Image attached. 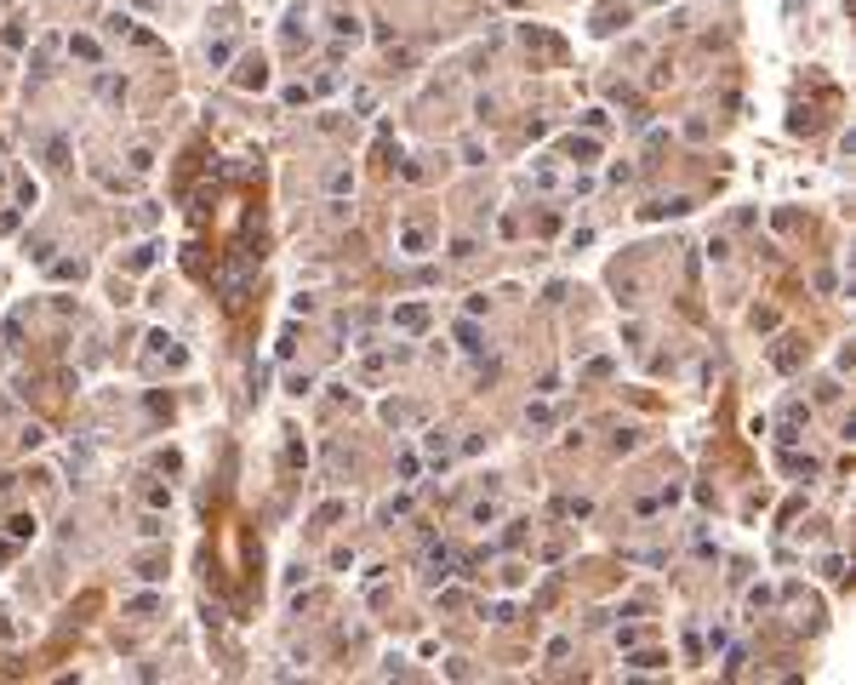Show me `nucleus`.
<instances>
[{
	"label": "nucleus",
	"instance_id": "obj_1",
	"mask_svg": "<svg viewBox=\"0 0 856 685\" xmlns=\"http://www.w3.org/2000/svg\"><path fill=\"white\" fill-rule=\"evenodd\" d=\"M234 80H240V86H269V63H263V58H246Z\"/></svg>",
	"mask_w": 856,
	"mask_h": 685
},
{
	"label": "nucleus",
	"instance_id": "obj_2",
	"mask_svg": "<svg viewBox=\"0 0 856 685\" xmlns=\"http://www.w3.org/2000/svg\"><path fill=\"white\" fill-rule=\"evenodd\" d=\"M400 251H406V257H422V251H428V234H422V229H400Z\"/></svg>",
	"mask_w": 856,
	"mask_h": 685
},
{
	"label": "nucleus",
	"instance_id": "obj_3",
	"mask_svg": "<svg viewBox=\"0 0 856 685\" xmlns=\"http://www.w3.org/2000/svg\"><path fill=\"white\" fill-rule=\"evenodd\" d=\"M331 29H337L342 40H360V18H354V12H337V18H331Z\"/></svg>",
	"mask_w": 856,
	"mask_h": 685
},
{
	"label": "nucleus",
	"instance_id": "obj_4",
	"mask_svg": "<svg viewBox=\"0 0 856 685\" xmlns=\"http://www.w3.org/2000/svg\"><path fill=\"white\" fill-rule=\"evenodd\" d=\"M566 154H571V160H577V166H588V160H594V154H599V149H594V143H588V138H571V149H566Z\"/></svg>",
	"mask_w": 856,
	"mask_h": 685
},
{
	"label": "nucleus",
	"instance_id": "obj_5",
	"mask_svg": "<svg viewBox=\"0 0 856 685\" xmlns=\"http://www.w3.org/2000/svg\"><path fill=\"white\" fill-rule=\"evenodd\" d=\"M634 668H668V657H662V651H639Z\"/></svg>",
	"mask_w": 856,
	"mask_h": 685
},
{
	"label": "nucleus",
	"instance_id": "obj_6",
	"mask_svg": "<svg viewBox=\"0 0 856 685\" xmlns=\"http://www.w3.org/2000/svg\"><path fill=\"white\" fill-rule=\"evenodd\" d=\"M354 189V171H331V194H349Z\"/></svg>",
	"mask_w": 856,
	"mask_h": 685
}]
</instances>
